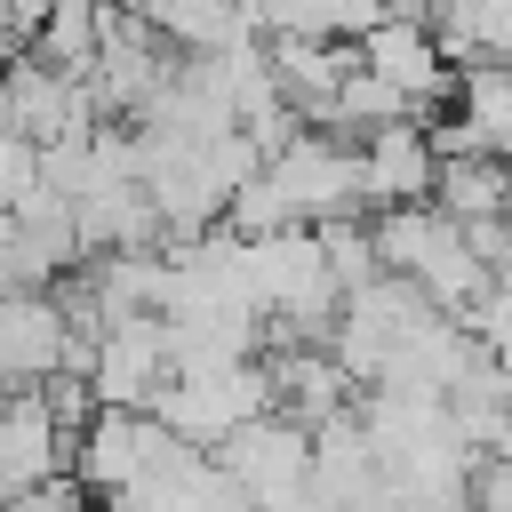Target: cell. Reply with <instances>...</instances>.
I'll return each mask as SVG.
<instances>
[{
    "instance_id": "cell-1",
    "label": "cell",
    "mask_w": 512,
    "mask_h": 512,
    "mask_svg": "<svg viewBox=\"0 0 512 512\" xmlns=\"http://www.w3.org/2000/svg\"><path fill=\"white\" fill-rule=\"evenodd\" d=\"M160 432L176 448H224L232 432H248L256 416H272V360H240V368H200V376H168V392L152 400Z\"/></svg>"
},
{
    "instance_id": "cell-2",
    "label": "cell",
    "mask_w": 512,
    "mask_h": 512,
    "mask_svg": "<svg viewBox=\"0 0 512 512\" xmlns=\"http://www.w3.org/2000/svg\"><path fill=\"white\" fill-rule=\"evenodd\" d=\"M264 184L280 192L288 224H304V232L344 224V216H368V200H360V152L344 136H328V128H296L264 160Z\"/></svg>"
},
{
    "instance_id": "cell-3",
    "label": "cell",
    "mask_w": 512,
    "mask_h": 512,
    "mask_svg": "<svg viewBox=\"0 0 512 512\" xmlns=\"http://www.w3.org/2000/svg\"><path fill=\"white\" fill-rule=\"evenodd\" d=\"M192 448H176L168 432H160V416L152 408H96L88 424H80V440H72V480L88 488V496H136L144 480H160V472H176Z\"/></svg>"
},
{
    "instance_id": "cell-4",
    "label": "cell",
    "mask_w": 512,
    "mask_h": 512,
    "mask_svg": "<svg viewBox=\"0 0 512 512\" xmlns=\"http://www.w3.org/2000/svg\"><path fill=\"white\" fill-rule=\"evenodd\" d=\"M216 472L240 488L248 512H304L312 504V432L272 408L216 448Z\"/></svg>"
},
{
    "instance_id": "cell-5",
    "label": "cell",
    "mask_w": 512,
    "mask_h": 512,
    "mask_svg": "<svg viewBox=\"0 0 512 512\" xmlns=\"http://www.w3.org/2000/svg\"><path fill=\"white\" fill-rule=\"evenodd\" d=\"M72 376L88 384L96 408H152V400L168 392L176 368H168V336H160V320H120V328H96V336L80 344Z\"/></svg>"
},
{
    "instance_id": "cell-6",
    "label": "cell",
    "mask_w": 512,
    "mask_h": 512,
    "mask_svg": "<svg viewBox=\"0 0 512 512\" xmlns=\"http://www.w3.org/2000/svg\"><path fill=\"white\" fill-rule=\"evenodd\" d=\"M360 64L424 120L448 88H456V64H448V48H440V32H432V16H416V8H392L368 40H360Z\"/></svg>"
},
{
    "instance_id": "cell-7",
    "label": "cell",
    "mask_w": 512,
    "mask_h": 512,
    "mask_svg": "<svg viewBox=\"0 0 512 512\" xmlns=\"http://www.w3.org/2000/svg\"><path fill=\"white\" fill-rule=\"evenodd\" d=\"M352 152H360V200H368V216H384V208H432L440 152H432L424 120H392V128L360 136Z\"/></svg>"
},
{
    "instance_id": "cell-8",
    "label": "cell",
    "mask_w": 512,
    "mask_h": 512,
    "mask_svg": "<svg viewBox=\"0 0 512 512\" xmlns=\"http://www.w3.org/2000/svg\"><path fill=\"white\" fill-rule=\"evenodd\" d=\"M64 424H56V408H48V392L32 384V392H0V496L16 504L24 488H40V480H56L64 472Z\"/></svg>"
},
{
    "instance_id": "cell-9",
    "label": "cell",
    "mask_w": 512,
    "mask_h": 512,
    "mask_svg": "<svg viewBox=\"0 0 512 512\" xmlns=\"http://www.w3.org/2000/svg\"><path fill=\"white\" fill-rule=\"evenodd\" d=\"M128 16H136L160 48H184V56H216V48L264 40L240 0H128Z\"/></svg>"
},
{
    "instance_id": "cell-10",
    "label": "cell",
    "mask_w": 512,
    "mask_h": 512,
    "mask_svg": "<svg viewBox=\"0 0 512 512\" xmlns=\"http://www.w3.org/2000/svg\"><path fill=\"white\" fill-rule=\"evenodd\" d=\"M432 208L456 216L464 232H472V224H512V160H496V152H456V160H440Z\"/></svg>"
},
{
    "instance_id": "cell-11",
    "label": "cell",
    "mask_w": 512,
    "mask_h": 512,
    "mask_svg": "<svg viewBox=\"0 0 512 512\" xmlns=\"http://www.w3.org/2000/svg\"><path fill=\"white\" fill-rule=\"evenodd\" d=\"M104 24H112V0H48V16H40V32H32L24 56L88 80V64H96V48H104Z\"/></svg>"
},
{
    "instance_id": "cell-12",
    "label": "cell",
    "mask_w": 512,
    "mask_h": 512,
    "mask_svg": "<svg viewBox=\"0 0 512 512\" xmlns=\"http://www.w3.org/2000/svg\"><path fill=\"white\" fill-rule=\"evenodd\" d=\"M48 176H40V144H24V136H0V216H16L32 192H40Z\"/></svg>"
},
{
    "instance_id": "cell-13",
    "label": "cell",
    "mask_w": 512,
    "mask_h": 512,
    "mask_svg": "<svg viewBox=\"0 0 512 512\" xmlns=\"http://www.w3.org/2000/svg\"><path fill=\"white\" fill-rule=\"evenodd\" d=\"M472 336H480L488 368L512 384V296H504V288H488V296H480V312H472Z\"/></svg>"
},
{
    "instance_id": "cell-14",
    "label": "cell",
    "mask_w": 512,
    "mask_h": 512,
    "mask_svg": "<svg viewBox=\"0 0 512 512\" xmlns=\"http://www.w3.org/2000/svg\"><path fill=\"white\" fill-rule=\"evenodd\" d=\"M8 512H96V496L72 480V472H56V480H40V488H24Z\"/></svg>"
}]
</instances>
